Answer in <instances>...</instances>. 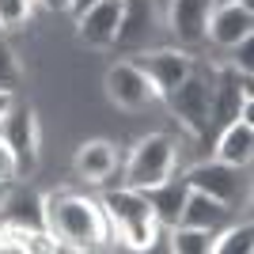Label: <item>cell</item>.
<instances>
[{"label":"cell","instance_id":"4316f807","mask_svg":"<svg viewBox=\"0 0 254 254\" xmlns=\"http://www.w3.org/2000/svg\"><path fill=\"white\" fill-rule=\"evenodd\" d=\"M216 4H235V0H216Z\"/></svg>","mask_w":254,"mask_h":254},{"label":"cell","instance_id":"5bb4252c","mask_svg":"<svg viewBox=\"0 0 254 254\" xmlns=\"http://www.w3.org/2000/svg\"><path fill=\"white\" fill-rule=\"evenodd\" d=\"M144 193V201H148V209H152V216L159 220V228H175L179 224V216H182V201H186V193H190V182L182 179H163L159 186H148V190H140Z\"/></svg>","mask_w":254,"mask_h":254},{"label":"cell","instance_id":"e0dca14e","mask_svg":"<svg viewBox=\"0 0 254 254\" xmlns=\"http://www.w3.org/2000/svg\"><path fill=\"white\" fill-rule=\"evenodd\" d=\"M228 212H232V205L220 201V197H212V193H201L193 190L186 193V201H182V216L179 224H190V228H205V232H220L224 224H228Z\"/></svg>","mask_w":254,"mask_h":254},{"label":"cell","instance_id":"6da1fadb","mask_svg":"<svg viewBox=\"0 0 254 254\" xmlns=\"http://www.w3.org/2000/svg\"><path fill=\"white\" fill-rule=\"evenodd\" d=\"M46 228L61 239L64 251H95V247L110 243L103 201L76 190L46 193Z\"/></svg>","mask_w":254,"mask_h":254},{"label":"cell","instance_id":"d4e9b609","mask_svg":"<svg viewBox=\"0 0 254 254\" xmlns=\"http://www.w3.org/2000/svg\"><path fill=\"white\" fill-rule=\"evenodd\" d=\"M11 95H15V91H0V122H4V114H8V110H11V103H15Z\"/></svg>","mask_w":254,"mask_h":254},{"label":"cell","instance_id":"9c48e42d","mask_svg":"<svg viewBox=\"0 0 254 254\" xmlns=\"http://www.w3.org/2000/svg\"><path fill=\"white\" fill-rule=\"evenodd\" d=\"M251 34H254V4L251 0H235V4H216L212 8L205 42H212L216 50H232L235 42H243Z\"/></svg>","mask_w":254,"mask_h":254},{"label":"cell","instance_id":"277c9868","mask_svg":"<svg viewBox=\"0 0 254 254\" xmlns=\"http://www.w3.org/2000/svg\"><path fill=\"white\" fill-rule=\"evenodd\" d=\"M212 80H216L212 68L193 64V72L186 76L175 91L163 95L167 106H171V114L179 118V126L197 140L209 137V129H212Z\"/></svg>","mask_w":254,"mask_h":254},{"label":"cell","instance_id":"9a60e30c","mask_svg":"<svg viewBox=\"0 0 254 254\" xmlns=\"http://www.w3.org/2000/svg\"><path fill=\"white\" fill-rule=\"evenodd\" d=\"M0 224H15V228H46V197L11 182L8 197H4V205H0Z\"/></svg>","mask_w":254,"mask_h":254},{"label":"cell","instance_id":"ac0fdd59","mask_svg":"<svg viewBox=\"0 0 254 254\" xmlns=\"http://www.w3.org/2000/svg\"><path fill=\"white\" fill-rule=\"evenodd\" d=\"M148 31H152V4L148 0H126V11H122V27H118V42L114 46H140Z\"/></svg>","mask_w":254,"mask_h":254},{"label":"cell","instance_id":"8fae6325","mask_svg":"<svg viewBox=\"0 0 254 254\" xmlns=\"http://www.w3.org/2000/svg\"><path fill=\"white\" fill-rule=\"evenodd\" d=\"M216 8V0H167V27L182 46L205 42L209 31V15Z\"/></svg>","mask_w":254,"mask_h":254},{"label":"cell","instance_id":"7c38bea8","mask_svg":"<svg viewBox=\"0 0 254 254\" xmlns=\"http://www.w3.org/2000/svg\"><path fill=\"white\" fill-rule=\"evenodd\" d=\"M182 179L190 182L193 190L212 193V197H220V201H228V205H232L235 193H239V167L220 163V159H201V163H193Z\"/></svg>","mask_w":254,"mask_h":254},{"label":"cell","instance_id":"44dd1931","mask_svg":"<svg viewBox=\"0 0 254 254\" xmlns=\"http://www.w3.org/2000/svg\"><path fill=\"white\" fill-rule=\"evenodd\" d=\"M34 0H0V31H19L31 19Z\"/></svg>","mask_w":254,"mask_h":254},{"label":"cell","instance_id":"d6986e66","mask_svg":"<svg viewBox=\"0 0 254 254\" xmlns=\"http://www.w3.org/2000/svg\"><path fill=\"white\" fill-rule=\"evenodd\" d=\"M212 235H216V232L190 228V224H175V228H167V239H171L167 247H171L175 254H209Z\"/></svg>","mask_w":254,"mask_h":254},{"label":"cell","instance_id":"cb8c5ba5","mask_svg":"<svg viewBox=\"0 0 254 254\" xmlns=\"http://www.w3.org/2000/svg\"><path fill=\"white\" fill-rule=\"evenodd\" d=\"M38 4L50 11H72V0H38Z\"/></svg>","mask_w":254,"mask_h":254},{"label":"cell","instance_id":"30bf717a","mask_svg":"<svg viewBox=\"0 0 254 254\" xmlns=\"http://www.w3.org/2000/svg\"><path fill=\"white\" fill-rule=\"evenodd\" d=\"M122 11H126V0H95L87 4L80 15H76V34L80 42L106 50V46L118 42V27H122Z\"/></svg>","mask_w":254,"mask_h":254},{"label":"cell","instance_id":"7a4b0ae2","mask_svg":"<svg viewBox=\"0 0 254 254\" xmlns=\"http://www.w3.org/2000/svg\"><path fill=\"white\" fill-rule=\"evenodd\" d=\"M103 212L110 224V239H122V247H129V251H152L163 232L144 201V193L133 186H118V190L103 193Z\"/></svg>","mask_w":254,"mask_h":254},{"label":"cell","instance_id":"5b68a950","mask_svg":"<svg viewBox=\"0 0 254 254\" xmlns=\"http://www.w3.org/2000/svg\"><path fill=\"white\" fill-rule=\"evenodd\" d=\"M0 137H4V144L11 148L15 179L34 175V167H38V144H42V137H38V114H34L31 106L11 103V110L4 114V122H0Z\"/></svg>","mask_w":254,"mask_h":254},{"label":"cell","instance_id":"ffe728a7","mask_svg":"<svg viewBox=\"0 0 254 254\" xmlns=\"http://www.w3.org/2000/svg\"><path fill=\"white\" fill-rule=\"evenodd\" d=\"M254 247V228L251 224H235V228H220L212 235V254H247Z\"/></svg>","mask_w":254,"mask_h":254},{"label":"cell","instance_id":"4fadbf2b","mask_svg":"<svg viewBox=\"0 0 254 254\" xmlns=\"http://www.w3.org/2000/svg\"><path fill=\"white\" fill-rule=\"evenodd\" d=\"M72 171H76V179L80 182H106L110 175L118 171V148L110 144V140H84L80 148H76L72 156Z\"/></svg>","mask_w":254,"mask_h":254},{"label":"cell","instance_id":"ba28073f","mask_svg":"<svg viewBox=\"0 0 254 254\" xmlns=\"http://www.w3.org/2000/svg\"><path fill=\"white\" fill-rule=\"evenodd\" d=\"M137 64L148 72L152 87H156V95L163 99L167 91H175V87H179L182 80L193 72L197 57H193L190 50H179V46H163V50H148Z\"/></svg>","mask_w":254,"mask_h":254},{"label":"cell","instance_id":"603a6c76","mask_svg":"<svg viewBox=\"0 0 254 254\" xmlns=\"http://www.w3.org/2000/svg\"><path fill=\"white\" fill-rule=\"evenodd\" d=\"M0 182H15V159H11V148L0 137Z\"/></svg>","mask_w":254,"mask_h":254},{"label":"cell","instance_id":"8992f818","mask_svg":"<svg viewBox=\"0 0 254 254\" xmlns=\"http://www.w3.org/2000/svg\"><path fill=\"white\" fill-rule=\"evenodd\" d=\"M212 129L228 126L235 118H251L254 114V99H251V76L239 72L235 64L212 68Z\"/></svg>","mask_w":254,"mask_h":254},{"label":"cell","instance_id":"3957f363","mask_svg":"<svg viewBox=\"0 0 254 254\" xmlns=\"http://www.w3.org/2000/svg\"><path fill=\"white\" fill-rule=\"evenodd\" d=\"M175 167H179V140L171 133H148L129 148L122 182L133 190H148V186H159L163 179H171Z\"/></svg>","mask_w":254,"mask_h":254},{"label":"cell","instance_id":"7402d4cb","mask_svg":"<svg viewBox=\"0 0 254 254\" xmlns=\"http://www.w3.org/2000/svg\"><path fill=\"white\" fill-rule=\"evenodd\" d=\"M23 80V68H19V57L4 38H0V91H15V84Z\"/></svg>","mask_w":254,"mask_h":254},{"label":"cell","instance_id":"484cf974","mask_svg":"<svg viewBox=\"0 0 254 254\" xmlns=\"http://www.w3.org/2000/svg\"><path fill=\"white\" fill-rule=\"evenodd\" d=\"M8 186L11 182H0V205H4V197H8Z\"/></svg>","mask_w":254,"mask_h":254},{"label":"cell","instance_id":"52a82bcc","mask_svg":"<svg viewBox=\"0 0 254 254\" xmlns=\"http://www.w3.org/2000/svg\"><path fill=\"white\" fill-rule=\"evenodd\" d=\"M103 87H106V99L118 110H129V114H137V110H144L148 103L159 99L152 80H148V72L137 61H114L103 76Z\"/></svg>","mask_w":254,"mask_h":254},{"label":"cell","instance_id":"2e32d148","mask_svg":"<svg viewBox=\"0 0 254 254\" xmlns=\"http://www.w3.org/2000/svg\"><path fill=\"white\" fill-rule=\"evenodd\" d=\"M251 156H254V122L251 118H235V122L220 126V133H216V159L243 171L251 163Z\"/></svg>","mask_w":254,"mask_h":254}]
</instances>
